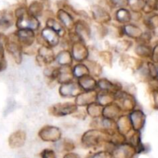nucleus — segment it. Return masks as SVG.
Returning <instances> with one entry per match:
<instances>
[{
    "mask_svg": "<svg viewBox=\"0 0 158 158\" xmlns=\"http://www.w3.org/2000/svg\"><path fill=\"white\" fill-rule=\"evenodd\" d=\"M134 46V41L129 38H122L118 40L114 46V50L119 55L127 54L128 50Z\"/></svg>",
    "mask_w": 158,
    "mask_h": 158,
    "instance_id": "473e14b6",
    "label": "nucleus"
},
{
    "mask_svg": "<svg viewBox=\"0 0 158 158\" xmlns=\"http://www.w3.org/2000/svg\"><path fill=\"white\" fill-rule=\"evenodd\" d=\"M143 13L149 14L158 11V0H145Z\"/></svg>",
    "mask_w": 158,
    "mask_h": 158,
    "instance_id": "c03bdc74",
    "label": "nucleus"
},
{
    "mask_svg": "<svg viewBox=\"0 0 158 158\" xmlns=\"http://www.w3.org/2000/svg\"><path fill=\"white\" fill-rule=\"evenodd\" d=\"M142 23L144 26L145 29H148L155 33L156 31L158 30V12L144 14Z\"/></svg>",
    "mask_w": 158,
    "mask_h": 158,
    "instance_id": "c85d7f7f",
    "label": "nucleus"
},
{
    "mask_svg": "<svg viewBox=\"0 0 158 158\" xmlns=\"http://www.w3.org/2000/svg\"><path fill=\"white\" fill-rule=\"evenodd\" d=\"M41 158H56V152L49 148H46L40 153Z\"/></svg>",
    "mask_w": 158,
    "mask_h": 158,
    "instance_id": "3c124183",
    "label": "nucleus"
},
{
    "mask_svg": "<svg viewBox=\"0 0 158 158\" xmlns=\"http://www.w3.org/2000/svg\"><path fill=\"white\" fill-rule=\"evenodd\" d=\"M44 4L46 7H49L50 6V0H40Z\"/></svg>",
    "mask_w": 158,
    "mask_h": 158,
    "instance_id": "5fc2aeb1",
    "label": "nucleus"
},
{
    "mask_svg": "<svg viewBox=\"0 0 158 158\" xmlns=\"http://www.w3.org/2000/svg\"><path fill=\"white\" fill-rule=\"evenodd\" d=\"M116 102H117L123 113L129 114L132 111L135 110L137 106V102L135 96L132 93L128 92L123 89L116 94Z\"/></svg>",
    "mask_w": 158,
    "mask_h": 158,
    "instance_id": "39448f33",
    "label": "nucleus"
},
{
    "mask_svg": "<svg viewBox=\"0 0 158 158\" xmlns=\"http://www.w3.org/2000/svg\"><path fill=\"white\" fill-rule=\"evenodd\" d=\"M151 94L152 97L153 108L155 110H158V88H151Z\"/></svg>",
    "mask_w": 158,
    "mask_h": 158,
    "instance_id": "8fccbe9b",
    "label": "nucleus"
},
{
    "mask_svg": "<svg viewBox=\"0 0 158 158\" xmlns=\"http://www.w3.org/2000/svg\"><path fill=\"white\" fill-rule=\"evenodd\" d=\"M113 20L115 23L126 25L132 22V12L127 7H123L114 10Z\"/></svg>",
    "mask_w": 158,
    "mask_h": 158,
    "instance_id": "393cba45",
    "label": "nucleus"
},
{
    "mask_svg": "<svg viewBox=\"0 0 158 158\" xmlns=\"http://www.w3.org/2000/svg\"><path fill=\"white\" fill-rule=\"evenodd\" d=\"M94 27L96 36L99 40L104 39L106 36H108V29L106 25L97 24Z\"/></svg>",
    "mask_w": 158,
    "mask_h": 158,
    "instance_id": "a18cd8bd",
    "label": "nucleus"
},
{
    "mask_svg": "<svg viewBox=\"0 0 158 158\" xmlns=\"http://www.w3.org/2000/svg\"><path fill=\"white\" fill-rule=\"evenodd\" d=\"M107 6L110 9H120V8L127 7V0H106Z\"/></svg>",
    "mask_w": 158,
    "mask_h": 158,
    "instance_id": "de8ad7c7",
    "label": "nucleus"
},
{
    "mask_svg": "<svg viewBox=\"0 0 158 158\" xmlns=\"http://www.w3.org/2000/svg\"><path fill=\"white\" fill-rule=\"evenodd\" d=\"M129 116L132 123L133 129L135 131H141L145 126L147 120V116L144 112L140 108H136L129 113Z\"/></svg>",
    "mask_w": 158,
    "mask_h": 158,
    "instance_id": "6ab92c4d",
    "label": "nucleus"
},
{
    "mask_svg": "<svg viewBox=\"0 0 158 158\" xmlns=\"http://www.w3.org/2000/svg\"><path fill=\"white\" fill-rule=\"evenodd\" d=\"M74 81H76V77L73 74V66H58L57 83L62 85Z\"/></svg>",
    "mask_w": 158,
    "mask_h": 158,
    "instance_id": "b1692460",
    "label": "nucleus"
},
{
    "mask_svg": "<svg viewBox=\"0 0 158 158\" xmlns=\"http://www.w3.org/2000/svg\"><path fill=\"white\" fill-rule=\"evenodd\" d=\"M79 107L75 102H60L51 105L48 109L49 114L55 117H63V116H73L77 112Z\"/></svg>",
    "mask_w": 158,
    "mask_h": 158,
    "instance_id": "6e6552de",
    "label": "nucleus"
},
{
    "mask_svg": "<svg viewBox=\"0 0 158 158\" xmlns=\"http://www.w3.org/2000/svg\"><path fill=\"white\" fill-rule=\"evenodd\" d=\"M63 158H81L80 155L74 152H68L63 155Z\"/></svg>",
    "mask_w": 158,
    "mask_h": 158,
    "instance_id": "864d4df0",
    "label": "nucleus"
},
{
    "mask_svg": "<svg viewBox=\"0 0 158 158\" xmlns=\"http://www.w3.org/2000/svg\"><path fill=\"white\" fill-rule=\"evenodd\" d=\"M74 60L69 49H63L56 54V63L58 66H73Z\"/></svg>",
    "mask_w": 158,
    "mask_h": 158,
    "instance_id": "c756f323",
    "label": "nucleus"
},
{
    "mask_svg": "<svg viewBox=\"0 0 158 158\" xmlns=\"http://www.w3.org/2000/svg\"><path fill=\"white\" fill-rule=\"evenodd\" d=\"M137 155L136 148L129 142L116 145L110 153L111 158H136Z\"/></svg>",
    "mask_w": 158,
    "mask_h": 158,
    "instance_id": "f8f14e48",
    "label": "nucleus"
},
{
    "mask_svg": "<svg viewBox=\"0 0 158 158\" xmlns=\"http://www.w3.org/2000/svg\"><path fill=\"white\" fill-rule=\"evenodd\" d=\"M123 31H124L125 37L134 40V42L140 40L144 32V30L138 23H133V22L123 25Z\"/></svg>",
    "mask_w": 158,
    "mask_h": 158,
    "instance_id": "aec40b11",
    "label": "nucleus"
},
{
    "mask_svg": "<svg viewBox=\"0 0 158 158\" xmlns=\"http://www.w3.org/2000/svg\"><path fill=\"white\" fill-rule=\"evenodd\" d=\"M56 148L61 152H72L76 148V145L73 141L68 138H62L58 142L55 143Z\"/></svg>",
    "mask_w": 158,
    "mask_h": 158,
    "instance_id": "58836bf2",
    "label": "nucleus"
},
{
    "mask_svg": "<svg viewBox=\"0 0 158 158\" xmlns=\"http://www.w3.org/2000/svg\"><path fill=\"white\" fill-rule=\"evenodd\" d=\"M15 33L23 48L32 46L37 43V32L32 30V29H18Z\"/></svg>",
    "mask_w": 158,
    "mask_h": 158,
    "instance_id": "4468645a",
    "label": "nucleus"
},
{
    "mask_svg": "<svg viewBox=\"0 0 158 158\" xmlns=\"http://www.w3.org/2000/svg\"><path fill=\"white\" fill-rule=\"evenodd\" d=\"M108 29V36L113 39L123 38L125 37L124 31H123V25L119 24L117 23H112L106 25Z\"/></svg>",
    "mask_w": 158,
    "mask_h": 158,
    "instance_id": "f704fd0d",
    "label": "nucleus"
},
{
    "mask_svg": "<svg viewBox=\"0 0 158 158\" xmlns=\"http://www.w3.org/2000/svg\"><path fill=\"white\" fill-rule=\"evenodd\" d=\"M26 141V133L23 129H18L11 133L8 139V143L10 148H21L25 145Z\"/></svg>",
    "mask_w": 158,
    "mask_h": 158,
    "instance_id": "412c9836",
    "label": "nucleus"
},
{
    "mask_svg": "<svg viewBox=\"0 0 158 158\" xmlns=\"http://www.w3.org/2000/svg\"><path fill=\"white\" fill-rule=\"evenodd\" d=\"M5 50L7 51L8 54H10L17 64H20L23 62V46L15 32L6 36Z\"/></svg>",
    "mask_w": 158,
    "mask_h": 158,
    "instance_id": "7ed1b4c3",
    "label": "nucleus"
},
{
    "mask_svg": "<svg viewBox=\"0 0 158 158\" xmlns=\"http://www.w3.org/2000/svg\"><path fill=\"white\" fill-rule=\"evenodd\" d=\"M85 158H111L110 155L106 150H100L95 153H89Z\"/></svg>",
    "mask_w": 158,
    "mask_h": 158,
    "instance_id": "09e8293b",
    "label": "nucleus"
},
{
    "mask_svg": "<svg viewBox=\"0 0 158 158\" xmlns=\"http://www.w3.org/2000/svg\"><path fill=\"white\" fill-rule=\"evenodd\" d=\"M117 122V131L121 133L123 136L127 137L130 134L133 132V126L131 123V119H130L129 114H123L120 116L116 121Z\"/></svg>",
    "mask_w": 158,
    "mask_h": 158,
    "instance_id": "5701e85b",
    "label": "nucleus"
},
{
    "mask_svg": "<svg viewBox=\"0 0 158 158\" xmlns=\"http://www.w3.org/2000/svg\"><path fill=\"white\" fill-rule=\"evenodd\" d=\"M45 8H46V6L40 0H32L29 3V6H27L28 12L31 15L36 17V18L43 16L45 11H46Z\"/></svg>",
    "mask_w": 158,
    "mask_h": 158,
    "instance_id": "2f4dec72",
    "label": "nucleus"
},
{
    "mask_svg": "<svg viewBox=\"0 0 158 158\" xmlns=\"http://www.w3.org/2000/svg\"><path fill=\"white\" fill-rule=\"evenodd\" d=\"M58 91L60 97L63 99H71V98L75 99L80 93L83 91L80 87L79 86L77 81L62 84L59 87Z\"/></svg>",
    "mask_w": 158,
    "mask_h": 158,
    "instance_id": "2eb2a0df",
    "label": "nucleus"
},
{
    "mask_svg": "<svg viewBox=\"0 0 158 158\" xmlns=\"http://www.w3.org/2000/svg\"><path fill=\"white\" fill-rule=\"evenodd\" d=\"M56 18L60 22L62 25L66 28V30L73 31L74 29L76 23V19L73 15L68 12L67 10L64 9H58L56 12Z\"/></svg>",
    "mask_w": 158,
    "mask_h": 158,
    "instance_id": "f3484780",
    "label": "nucleus"
},
{
    "mask_svg": "<svg viewBox=\"0 0 158 158\" xmlns=\"http://www.w3.org/2000/svg\"><path fill=\"white\" fill-rule=\"evenodd\" d=\"M97 57L100 60H101L102 64L108 68H112L114 64V54L110 50H98Z\"/></svg>",
    "mask_w": 158,
    "mask_h": 158,
    "instance_id": "ea45409f",
    "label": "nucleus"
},
{
    "mask_svg": "<svg viewBox=\"0 0 158 158\" xmlns=\"http://www.w3.org/2000/svg\"><path fill=\"white\" fill-rule=\"evenodd\" d=\"M123 85L117 81L110 80L106 77H100L97 79V90L105 91L117 94V92L123 90Z\"/></svg>",
    "mask_w": 158,
    "mask_h": 158,
    "instance_id": "dca6fc26",
    "label": "nucleus"
},
{
    "mask_svg": "<svg viewBox=\"0 0 158 158\" xmlns=\"http://www.w3.org/2000/svg\"><path fill=\"white\" fill-rule=\"evenodd\" d=\"M77 81L83 91L97 90V78L91 74L80 77L77 79Z\"/></svg>",
    "mask_w": 158,
    "mask_h": 158,
    "instance_id": "cd10ccee",
    "label": "nucleus"
},
{
    "mask_svg": "<svg viewBox=\"0 0 158 158\" xmlns=\"http://www.w3.org/2000/svg\"><path fill=\"white\" fill-rule=\"evenodd\" d=\"M74 32L78 35L82 41L87 43L92 39L93 33L90 23L83 19H77L76 20Z\"/></svg>",
    "mask_w": 158,
    "mask_h": 158,
    "instance_id": "ddd939ff",
    "label": "nucleus"
},
{
    "mask_svg": "<svg viewBox=\"0 0 158 158\" xmlns=\"http://www.w3.org/2000/svg\"><path fill=\"white\" fill-rule=\"evenodd\" d=\"M127 142H129L135 147L138 154L146 153L148 150L146 145L142 143L141 131L133 130L132 133L127 136Z\"/></svg>",
    "mask_w": 158,
    "mask_h": 158,
    "instance_id": "bb28decb",
    "label": "nucleus"
},
{
    "mask_svg": "<svg viewBox=\"0 0 158 158\" xmlns=\"http://www.w3.org/2000/svg\"><path fill=\"white\" fill-rule=\"evenodd\" d=\"M15 18V26L18 29H30L35 32H40L41 27L39 18L31 15L28 12L27 6L21 5L15 9L14 12Z\"/></svg>",
    "mask_w": 158,
    "mask_h": 158,
    "instance_id": "f257e3e1",
    "label": "nucleus"
},
{
    "mask_svg": "<svg viewBox=\"0 0 158 158\" xmlns=\"http://www.w3.org/2000/svg\"><path fill=\"white\" fill-rule=\"evenodd\" d=\"M123 114H124L123 110L116 102L103 107V117L117 121V119Z\"/></svg>",
    "mask_w": 158,
    "mask_h": 158,
    "instance_id": "a878e982",
    "label": "nucleus"
},
{
    "mask_svg": "<svg viewBox=\"0 0 158 158\" xmlns=\"http://www.w3.org/2000/svg\"><path fill=\"white\" fill-rule=\"evenodd\" d=\"M98 91V90H97ZM97 102L103 107L116 102V94L109 91H98Z\"/></svg>",
    "mask_w": 158,
    "mask_h": 158,
    "instance_id": "e433bc0d",
    "label": "nucleus"
},
{
    "mask_svg": "<svg viewBox=\"0 0 158 158\" xmlns=\"http://www.w3.org/2000/svg\"><path fill=\"white\" fill-rule=\"evenodd\" d=\"M36 42L39 46L47 45L52 48H55L60 44L61 37L53 29L44 26L37 33Z\"/></svg>",
    "mask_w": 158,
    "mask_h": 158,
    "instance_id": "20e7f679",
    "label": "nucleus"
},
{
    "mask_svg": "<svg viewBox=\"0 0 158 158\" xmlns=\"http://www.w3.org/2000/svg\"><path fill=\"white\" fill-rule=\"evenodd\" d=\"M73 74L76 79L90 74L89 69L85 63H76V64L73 66Z\"/></svg>",
    "mask_w": 158,
    "mask_h": 158,
    "instance_id": "79ce46f5",
    "label": "nucleus"
},
{
    "mask_svg": "<svg viewBox=\"0 0 158 158\" xmlns=\"http://www.w3.org/2000/svg\"><path fill=\"white\" fill-rule=\"evenodd\" d=\"M90 16L97 24L107 25L113 20V15L107 8L100 4H94L90 8Z\"/></svg>",
    "mask_w": 158,
    "mask_h": 158,
    "instance_id": "0eeeda50",
    "label": "nucleus"
},
{
    "mask_svg": "<svg viewBox=\"0 0 158 158\" xmlns=\"http://www.w3.org/2000/svg\"><path fill=\"white\" fill-rule=\"evenodd\" d=\"M147 68H148V74L151 78V81H156L157 77V66L155 63L152 62L151 60H147ZM150 81V82H151Z\"/></svg>",
    "mask_w": 158,
    "mask_h": 158,
    "instance_id": "49530a36",
    "label": "nucleus"
},
{
    "mask_svg": "<svg viewBox=\"0 0 158 158\" xmlns=\"http://www.w3.org/2000/svg\"><path fill=\"white\" fill-rule=\"evenodd\" d=\"M56 54L54 48L47 45H41L39 46L37 54L35 55V64L37 66L44 68L56 62Z\"/></svg>",
    "mask_w": 158,
    "mask_h": 158,
    "instance_id": "423d86ee",
    "label": "nucleus"
},
{
    "mask_svg": "<svg viewBox=\"0 0 158 158\" xmlns=\"http://www.w3.org/2000/svg\"><path fill=\"white\" fill-rule=\"evenodd\" d=\"M152 62L155 63L156 64H158V40L156 41L154 45L153 46V52L152 56H151V60Z\"/></svg>",
    "mask_w": 158,
    "mask_h": 158,
    "instance_id": "603ef678",
    "label": "nucleus"
},
{
    "mask_svg": "<svg viewBox=\"0 0 158 158\" xmlns=\"http://www.w3.org/2000/svg\"><path fill=\"white\" fill-rule=\"evenodd\" d=\"M57 74H58V66H52V64H50L43 68V75L49 85L57 83Z\"/></svg>",
    "mask_w": 158,
    "mask_h": 158,
    "instance_id": "c9c22d12",
    "label": "nucleus"
},
{
    "mask_svg": "<svg viewBox=\"0 0 158 158\" xmlns=\"http://www.w3.org/2000/svg\"><path fill=\"white\" fill-rule=\"evenodd\" d=\"M70 51L73 58L76 63H84L89 58L90 50L86 43L78 40L72 43L70 46Z\"/></svg>",
    "mask_w": 158,
    "mask_h": 158,
    "instance_id": "1a4fd4ad",
    "label": "nucleus"
},
{
    "mask_svg": "<svg viewBox=\"0 0 158 158\" xmlns=\"http://www.w3.org/2000/svg\"><path fill=\"white\" fill-rule=\"evenodd\" d=\"M45 26L50 28V29H53L54 31H56V32L60 36L61 38L64 37L68 33V31L66 30V28H65L64 26L60 23V22L56 18V15L55 16H51V17H49V18L46 19Z\"/></svg>",
    "mask_w": 158,
    "mask_h": 158,
    "instance_id": "7c9ffc66",
    "label": "nucleus"
},
{
    "mask_svg": "<svg viewBox=\"0 0 158 158\" xmlns=\"http://www.w3.org/2000/svg\"><path fill=\"white\" fill-rule=\"evenodd\" d=\"M5 40L6 36L0 34V72L4 71L7 67V62L5 57Z\"/></svg>",
    "mask_w": 158,
    "mask_h": 158,
    "instance_id": "37998d69",
    "label": "nucleus"
},
{
    "mask_svg": "<svg viewBox=\"0 0 158 158\" xmlns=\"http://www.w3.org/2000/svg\"><path fill=\"white\" fill-rule=\"evenodd\" d=\"M145 0H127V7L133 12H143Z\"/></svg>",
    "mask_w": 158,
    "mask_h": 158,
    "instance_id": "a19ab883",
    "label": "nucleus"
},
{
    "mask_svg": "<svg viewBox=\"0 0 158 158\" xmlns=\"http://www.w3.org/2000/svg\"><path fill=\"white\" fill-rule=\"evenodd\" d=\"M103 106L96 102L86 107V112L87 116L92 119H97L103 116Z\"/></svg>",
    "mask_w": 158,
    "mask_h": 158,
    "instance_id": "4c0bfd02",
    "label": "nucleus"
},
{
    "mask_svg": "<svg viewBox=\"0 0 158 158\" xmlns=\"http://www.w3.org/2000/svg\"><path fill=\"white\" fill-rule=\"evenodd\" d=\"M146 61L143 59L137 57V56L129 55L127 54H123L120 55L119 59V64L123 69H129L134 73L137 72L139 70L141 69L145 64Z\"/></svg>",
    "mask_w": 158,
    "mask_h": 158,
    "instance_id": "9b49d317",
    "label": "nucleus"
},
{
    "mask_svg": "<svg viewBox=\"0 0 158 158\" xmlns=\"http://www.w3.org/2000/svg\"><path fill=\"white\" fill-rule=\"evenodd\" d=\"M87 66L88 69L89 71V74L94 76L96 78H100L103 72V65L97 60L94 59H88L87 60L84 62Z\"/></svg>",
    "mask_w": 158,
    "mask_h": 158,
    "instance_id": "72a5a7b5",
    "label": "nucleus"
},
{
    "mask_svg": "<svg viewBox=\"0 0 158 158\" xmlns=\"http://www.w3.org/2000/svg\"><path fill=\"white\" fill-rule=\"evenodd\" d=\"M110 140V136L107 133L100 129L90 128L82 135L80 143L85 149H97L103 147L105 143Z\"/></svg>",
    "mask_w": 158,
    "mask_h": 158,
    "instance_id": "f03ea898",
    "label": "nucleus"
},
{
    "mask_svg": "<svg viewBox=\"0 0 158 158\" xmlns=\"http://www.w3.org/2000/svg\"><path fill=\"white\" fill-rule=\"evenodd\" d=\"M38 136L43 142L55 143L62 139V130L56 125H45L39 130Z\"/></svg>",
    "mask_w": 158,
    "mask_h": 158,
    "instance_id": "9d476101",
    "label": "nucleus"
},
{
    "mask_svg": "<svg viewBox=\"0 0 158 158\" xmlns=\"http://www.w3.org/2000/svg\"><path fill=\"white\" fill-rule=\"evenodd\" d=\"M134 54L137 57L143 60H151L153 52V46L151 43L135 42L134 44Z\"/></svg>",
    "mask_w": 158,
    "mask_h": 158,
    "instance_id": "4be33fe9",
    "label": "nucleus"
},
{
    "mask_svg": "<svg viewBox=\"0 0 158 158\" xmlns=\"http://www.w3.org/2000/svg\"><path fill=\"white\" fill-rule=\"evenodd\" d=\"M97 94H98L97 90L82 91L74 99V102L79 108H81V107L86 108L87 105L97 102Z\"/></svg>",
    "mask_w": 158,
    "mask_h": 158,
    "instance_id": "a211bd4d",
    "label": "nucleus"
}]
</instances>
